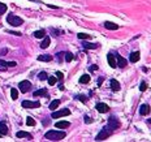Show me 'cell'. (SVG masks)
Listing matches in <instances>:
<instances>
[{
    "label": "cell",
    "instance_id": "cell-21",
    "mask_svg": "<svg viewBox=\"0 0 151 142\" xmlns=\"http://www.w3.org/2000/svg\"><path fill=\"white\" fill-rule=\"evenodd\" d=\"M59 105H60V99H55V100H52V102L50 103V107H48V108L52 110V111H55V110L59 107Z\"/></svg>",
    "mask_w": 151,
    "mask_h": 142
},
{
    "label": "cell",
    "instance_id": "cell-28",
    "mask_svg": "<svg viewBox=\"0 0 151 142\" xmlns=\"http://www.w3.org/2000/svg\"><path fill=\"white\" fill-rule=\"evenodd\" d=\"M78 39H82V40H86V39H90V35H89V34H85V33H80V34H78Z\"/></svg>",
    "mask_w": 151,
    "mask_h": 142
},
{
    "label": "cell",
    "instance_id": "cell-6",
    "mask_svg": "<svg viewBox=\"0 0 151 142\" xmlns=\"http://www.w3.org/2000/svg\"><path fill=\"white\" fill-rule=\"evenodd\" d=\"M21 106L24 107V108H39L40 107V102H31V100H24L22 103H21Z\"/></svg>",
    "mask_w": 151,
    "mask_h": 142
},
{
    "label": "cell",
    "instance_id": "cell-37",
    "mask_svg": "<svg viewBox=\"0 0 151 142\" xmlns=\"http://www.w3.org/2000/svg\"><path fill=\"white\" fill-rule=\"evenodd\" d=\"M85 123H86V124H90V123H93V119H90V116L85 115Z\"/></svg>",
    "mask_w": 151,
    "mask_h": 142
},
{
    "label": "cell",
    "instance_id": "cell-4",
    "mask_svg": "<svg viewBox=\"0 0 151 142\" xmlns=\"http://www.w3.org/2000/svg\"><path fill=\"white\" fill-rule=\"evenodd\" d=\"M69 115H70V110L64 108V110H60V111H53L51 117L52 119H59V117H63V116H69Z\"/></svg>",
    "mask_w": 151,
    "mask_h": 142
},
{
    "label": "cell",
    "instance_id": "cell-41",
    "mask_svg": "<svg viewBox=\"0 0 151 142\" xmlns=\"http://www.w3.org/2000/svg\"><path fill=\"white\" fill-rule=\"evenodd\" d=\"M59 89H60V90H64V89H65V87H64V85H63V82L59 84Z\"/></svg>",
    "mask_w": 151,
    "mask_h": 142
},
{
    "label": "cell",
    "instance_id": "cell-43",
    "mask_svg": "<svg viewBox=\"0 0 151 142\" xmlns=\"http://www.w3.org/2000/svg\"><path fill=\"white\" fill-rule=\"evenodd\" d=\"M1 136H3V134H1V133H0V137H1Z\"/></svg>",
    "mask_w": 151,
    "mask_h": 142
},
{
    "label": "cell",
    "instance_id": "cell-35",
    "mask_svg": "<svg viewBox=\"0 0 151 142\" xmlns=\"http://www.w3.org/2000/svg\"><path fill=\"white\" fill-rule=\"evenodd\" d=\"M51 33H53L56 37H59L60 34H63V30H56V29H51Z\"/></svg>",
    "mask_w": 151,
    "mask_h": 142
},
{
    "label": "cell",
    "instance_id": "cell-33",
    "mask_svg": "<svg viewBox=\"0 0 151 142\" xmlns=\"http://www.w3.org/2000/svg\"><path fill=\"white\" fill-rule=\"evenodd\" d=\"M47 81H48L50 85H55V84H56V78H55V77H51V76L47 78Z\"/></svg>",
    "mask_w": 151,
    "mask_h": 142
},
{
    "label": "cell",
    "instance_id": "cell-8",
    "mask_svg": "<svg viewBox=\"0 0 151 142\" xmlns=\"http://www.w3.org/2000/svg\"><path fill=\"white\" fill-rule=\"evenodd\" d=\"M107 61H108L109 67H112V68H116V67H117V63H116V56H115V53L109 52L108 55H107Z\"/></svg>",
    "mask_w": 151,
    "mask_h": 142
},
{
    "label": "cell",
    "instance_id": "cell-11",
    "mask_svg": "<svg viewBox=\"0 0 151 142\" xmlns=\"http://www.w3.org/2000/svg\"><path fill=\"white\" fill-rule=\"evenodd\" d=\"M115 56H116V59H117V67H120V68H125V67H127L128 61L122 58V56L117 55V53H115Z\"/></svg>",
    "mask_w": 151,
    "mask_h": 142
},
{
    "label": "cell",
    "instance_id": "cell-12",
    "mask_svg": "<svg viewBox=\"0 0 151 142\" xmlns=\"http://www.w3.org/2000/svg\"><path fill=\"white\" fill-rule=\"evenodd\" d=\"M16 137L17 138H29V140L31 141L33 140V136H31L30 133H27V132H24V130H20V132H17V133H16Z\"/></svg>",
    "mask_w": 151,
    "mask_h": 142
},
{
    "label": "cell",
    "instance_id": "cell-5",
    "mask_svg": "<svg viewBox=\"0 0 151 142\" xmlns=\"http://www.w3.org/2000/svg\"><path fill=\"white\" fill-rule=\"evenodd\" d=\"M30 89H31V82L30 81L24 80V81H21V82L18 84V90H20L21 93H27Z\"/></svg>",
    "mask_w": 151,
    "mask_h": 142
},
{
    "label": "cell",
    "instance_id": "cell-20",
    "mask_svg": "<svg viewBox=\"0 0 151 142\" xmlns=\"http://www.w3.org/2000/svg\"><path fill=\"white\" fill-rule=\"evenodd\" d=\"M52 59H53V56H51V55H39V56H38V60H39V61L48 63V61H51Z\"/></svg>",
    "mask_w": 151,
    "mask_h": 142
},
{
    "label": "cell",
    "instance_id": "cell-31",
    "mask_svg": "<svg viewBox=\"0 0 151 142\" xmlns=\"http://www.w3.org/2000/svg\"><path fill=\"white\" fill-rule=\"evenodd\" d=\"M5 12H7V5L0 3V14H4Z\"/></svg>",
    "mask_w": 151,
    "mask_h": 142
},
{
    "label": "cell",
    "instance_id": "cell-18",
    "mask_svg": "<svg viewBox=\"0 0 151 142\" xmlns=\"http://www.w3.org/2000/svg\"><path fill=\"white\" fill-rule=\"evenodd\" d=\"M33 95L34 97H47V89L45 87V89H40V90H37V91H34L33 93Z\"/></svg>",
    "mask_w": 151,
    "mask_h": 142
},
{
    "label": "cell",
    "instance_id": "cell-34",
    "mask_svg": "<svg viewBox=\"0 0 151 142\" xmlns=\"http://www.w3.org/2000/svg\"><path fill=\"white\" fill-rule=\"evenodd\" d=\"M77 99H78V100H81V102H83V103H86V102H87V98L85 97V95H77Z\"/></svg>",
    "mask_w": 151,
    "mask_h": 142
},
{
    "label": "cell",
    "instance_id": "cell-19",
    "mask_svg": "<svg viewBox=\"0 0 151 142\" xmlns=\"http://www.w3.org/2000/svg\"><path fill=\"white\" fill-rule=\"evenodd\" d=\"M0 133H1L3 136L8 134V127L4 121H0Z\"/></svg>",
    "mask_w": 151,
    "mask_h": 142
},
{
    "label": "cell",
    "instance_id": "cell-7",
    "mask_svg": "<svg viewBox=\"0 0 151 142\" xmlns=\"http://www.w3.org/2000/svg\"><path fill=\"white\" fill-rule=\"evenodd\" d=\"M108 125L113 129V130H115V129L120 128V121H119V119L116 117L115 115H112L111 117H108Z\"/></svg>",
    "mask_w": 151,
    "mask_h": 142
},
{
    "label": "cell",
    "instance_id": "cell-26",
    "mask_svg": "<svg viewBox=\"0 0 151 142\" xmlns=\"http://www.w3.org/2000/svg\"><path fill=\"white\" fill-rule=\"evenodd\" d=\"M11 97H12V99H13V100L17 99V98H18V91H17V89L12 87V89H11Z\"/></svg>",
    "mask_w": 151,
    "mask_h": 142
},
{
    "label": "cell",
    "instance_id": "cell-32",
    "mask_svg": "<svg viewBox=\"0 0 151 142\" xmlns=\"http://www.w3.org/2000/svg\"><path fill=\"white\" fill-rule=\"evenodd\" d=\"M56 77H58V80L63 82V80H64V74L61 73V72H56Z\"/></svg>",
    "mask_w": 151,
    "mask_h": 142
},
{
    "label": "cell",
    "instance_id": "cell-1",
    "mask_svg": "<svg viewBox=\"0 0 151 142\" xmlns=\"http://www.w3.org/2000/svg\"><path fill=\"white\" fill-rule=\"evenodd\" d=\"M67 137V133L63 130H48L45 134V138L48 141H61Z\"/></svg>",
    "mask_w": 151,
    "mask_h": 142
},
{
    "label": "cell",
    "instance_id": "cell-27",
    "mask_svg": "<svg viewBox=\"0 0 151 142\" xmlns=\"http://www.w3.org/2000/svg\"><path fill=\"white\" fill-rule=\"evenodd\" d=\"M64 55H65V61H68V63H70L74 59L73 53H70V52H64Z\"/></svg>",
    "mask_w": 151,
    "mask_h": 142
},
{
    "label": "cell",
    "instance_id": "cell-25",
    "mask_svg": "<svg viewBox=\"0 0 151 142\" xmlns=\"http://www.w3.org/2000/svg\"><path fill=\"white\" fill-rule=\"evenodd\" d=\"M90 80H91V77H90L89 74H83L82 77L80 78V82H81V84H89Z\"/></svg>",
    "mask_w": 151,
    "mask_h": 142
},
{
    "label": "cell",
    "instance_id": "cell-14",
    "mask_svg": "<svg viewBox=\"0 0 151 142\" xmlns=\"http://www.w3.org/2000/svg\"><path fill=\"white\" fill-rule=\"evenodd\" d=\"M139 58H141L139 51H134V52L130 53V58H129V60H130V63H137L138 60H139Z\"/></svg>",
    "mask_w": 151,
    "mask_h": 142
},
{
    "label": "cell",
    "instance_id": "cell-40",
    "mask_svg": "<svg viewBox=\"0 0 151 142\" xmlns=\"http://www.w3.org/2000/svg\"><path fill=\"white\" fill-rule=\"evenodd\" d=\"M8 33L9 34H13V35H18V37L21 35V33H16V31H12V30H8Z\"/></svg>",
    "mask_w": 151,
    "mask_h": 142
},
{
    "label": "cell",
    "instance_id": "cell-9",
    "mask_svg": "<svg viewBox=\"0 0 151 142\" xmlns=\"http://www.w3.org/2000/svg\"><path fill=\"white\" fill-rule=\"evenodd\" d=\"M95 108H96V111L100 112V113H106V112L109 111V107L107 106L106 103H96Z\"/></svg>",
    "mask_w": 151,
    "mask_h": 142
},
{
    "label": "cell",
    "instance_id": "cell-3",
    "mask_svg": "<svg viewBox=\"0 0 151 142\" xmlns=\"http://www.w3.org/2000/svg\"><path fill=\"white\" fill-rule=\"evenodd\" d=\"M7 22L9 25H12L13 27H17V26H21V25L24 24V20L21 17H18V16H14V14L9 13L7 16Z\"/></svg>",
    "mask_w": 151,
    "mask_h": 142
},
{
    "label": "cell",
    "instance_id": "cell-38",
    "mask_svg": "<svg viewBox=\"0 0 151 142\" xmlns=\"http://www.w3.org/2000/svg\"><path fill=\"white\" fill-rule=\"evenodd\" d=\"M63 55H64V52H58V53H56V58H58L59 61H61V60H63Z\"/></svg>",
    "mask_w": 151,
    "mask_h": 142
},
{
    "label": "cell",
    "instance_id": "cell-23",
    "mask_svg": "<svg viewBox=\"0 0 151 142\" xmlns=\"http://www.w3.org/2000/svg\"><path fill=\"white\" fill-rule=\"evenodd\" d=\"M50 43H51V39H50V37H45V39H43V42L40 43V48H47V47L50 46Z\"/></svg>",
    "mask_w": 151,
    "mask_h": 142
},
{
    "label": "cell",
    "instance_id": "cell-39",
    "mask_svg": "<svg viewBox=\"0 0 151 142\" xmlns=\"http://www.w3.org/2000/svg\"><path fill=\"white\" fill-rule=\"evenodd\" d=\"M96 69H98V65H91V67H89L90 72H94V71H96Z\"/></svg>",
    "mask_w": 151,
    "mask_h": 142
},
{
    "label": "cell",
    "instance_id": "cell-42",
    "mask_svg": "<svg viewBox=\"0 0 151 142\" xmlns=\"http://www.w3.org/2000/svg\"><path fill=\"white\" fill-rule=\"evenodd\" d=\"M48 7L50 8H53V9H58V7H55V5H51V4H48Z\"/></svg>",
    "mask_w": 151,
    "mask_h": 142
},
{
    "label": "cell",
    "instance_id": "cell-10",
    "mask_svg": "<svg viewBox=\"0 0 151 142\" xmlns=\"http://www.w3.org/2000/svg\"><path fill=\"white\" fill-rule=\"evenodd\" d=\"M16 61H5V60L0 59V69H5V68H12L16 67Z\"/></svg>",
    "mask_w": 151,
    "mask_h": 142
},
{
    "label": "cell",
    "instance_id": "cell-24",
    "mask_svg": "<svg viewBox=\"0 0 151 142\" xmlns=\"http://www.w3.org/2000/svg\"><path fill=\"white\" fill-rule=\"evenodd\" d=\"M35 38H45V35H46V31L45 30H37V31H34V34H33Z\"/></svg>",
    "mask_w": 151,
    "mask_h": 142
},
{
    "label": "cell",
    "instance_id": "cell-22",
    "mask_svg": "<svg viewBox=\"0 0 151 142\" xmlns=\"http://www.w3.org/2000/svg\"><path fill=\"white\" fill-rule=\"evenodd\" d=\"M111 89L113 91H119V90H120V84H119V81L111 80Z\"/></svg>",
    "mask_w": 151,
    "mask_h": 142
},
{
    "label": "cell",
    "instance_id": "cell-16",
    "mask_svg": "<svg viewBox=\"0 0 151 142\" xmlns=\"http://www.w3.org/2000/svg\"><path fill=\"white\" fill-rule=\"evenodd\" d=\"M104 27L106 29H108V30H117L119 25L113 24V22H111V21H107V22H104Z\"/></svg>",
    "mask_w": 151,
    "mask_h": 142
},
{
    "label": "cell",
    "instance_id": "cell-13",
    "mask_svg": "<svg viewBox=\"0 0 151 142\" xmlns=\"http://www.w3.org/2000/svg\"><path fill=\"white\" fill-rule=\"evenodd\" d=\"M150 106L149 105H141V107H139V113L141 115H143V116H146V115H149L150 113Z\"/></svg>",
    "mask_w": 151,
    "mask_h": 142
},
{
    "label": "cell",
    "instance_id": "cell-2",
    "mask_svg": "<svg viewBox=\"0 0 151 142\" xmlns=\"http://www.w3.org/2000/svg\"><path fill=\"white\" fill-rule=\"evenodd\" d=\"M112 133H113V129L109 127L108 124H107L106 127L102 129V132H100V133L95 137V141H104V140H107V138H108Z\"/></svg>",
    "mask_w": 151,
    "mask_h": 142
},
{
    "label": "cell",
    "instance_id": "cell-17",
    "mask_svg": "<svg viewBox=\"0 0 151 142\" xmlns=\"http://www.w3.org/2000/svg\"><path fill=\"white\" fill-rule=\"evenodd\" d=\"M82 46H83V48H86V50H95L99 47L98 43H87V42H83Z\"/></svg>",
    "mask_w": 151,
    "mask_h": 142
},
{
    "label": "cell",
    "instance_id": "cell-15",
    "mask_svg": "<svg viewBox=\"0 0 151 142\" xmlns=\"http://www.w3.org/2000/svg\"><path fill=\"white\" fill-rule=\"evenodd\" d=\"M69 125H70L69 121H58L55 124V127L58 129H67V128H69Z\"/></svg>",
    "mask_w": 151,
    "mask_h": 142
},
{
    "label": "cell",
    "instance_id": "cell-36",
    "mask_svg": "<svg viewBox=\"0 0 151 142\" xmlns=\"http://www.w3.org/2000/svg\"><path fill=\"white\" fill-rule=\"evenodd\" d=\"M147 89V84L146 82H141V85H139V90L141 91H145Z\"/></svg>",
    "mask_w": 151,
    "mask_h": 142
},
{
    "label": "cell",
    "instance_id": "cell-29",
    "mask_svg": "<svg viewBox=\"0 0 151 142\" xmlns=\"http://www.w3.org/2000/svg\"><path fill=\"white\" fill-rule=\"evenodd\" d=\"M38 78H39L40 81H46L47 78H48V76H47L46 72H40V73L38 74Z\"/></svg>",
    "mask_w": 151,
    "mask_h": 142
},
{
    "label": "cell",
    "instance_id": "cell-30",
    "mask_svg": "<svg viewBox=\"0 0 151 142\" xmlns=\"http://www.w3.org/2000/svg\"><path fill=\"white\" fill-rule=\"evenodd\" d=\"M26 125H29V127H34V125H35V120L29 116V117L26 119Z\"/></svg>",
    "mask_w": 151,
    "mask_h": 142
}]
</instances>
